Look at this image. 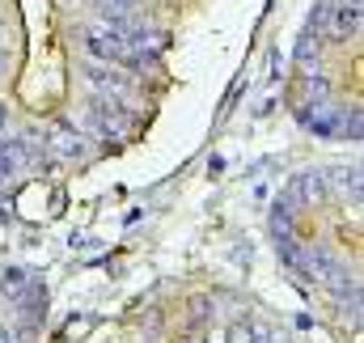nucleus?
<instances>
[{
    "mask_svg": "<svg viewBox=\"0 0 364 343\" xmlns=\"http://www.w3.org/2000/svg\"><path fill=\"white\" fill-rule=\"evenodd\" d=\"M85 51H90L97 64H123V68H136L149 60V34L136 30V34H119L110 26H90L85 30Z\"/></svg>",
    "mask_w": 364,
    "mask_h": 343,
    "instance_id": "obj_1",
    "label": "nucleus"
},
{
    "mask_svg": "<svg viewBox=\"0 0 364 343\" xmlns=\"http://www.w3.org/2000/svg\"><path fill=\"white\" fill-rule=\"evenodd\" d=\"M90 123H93V132H97L102 140H123V136L132 132V110H127V102H114V97H93Z\"/></svg>",
    "mask_w": 364,
    "mask_h": 343,
    "instance_id": "obj_2",
    "label": "nucleus"
},
{
    "mask_svg": "<svg viewBox=\"0 0 364 343\" xmlns=\"http://www.w3.org/2000/svg\"><path fill=\"white\" fill-rule=\"evenodd\" d=\"M85 81H90L102 97H114V102H127L132 89H136L127 73H114L110 64H85Z\"/></svg>",
    "mask_w": 364,
    "mask_h": 343,
    "instance_id": "obj_3",
    "label": "nucleus"
},
{
    "mask_svg": "<svg viewBox=\"0 0 364 343\" xmlns=\"http://www.w3.org/2000/svg\"><path fill=\"white\" fill-rule=\"evenodd\" d=\"M55 157H81L85 153V136L77 132V127H68V123H60V127H51V140H43Z\"/></svg>",
    "mask_w": 364,
    "mask_h": 343,
    "instance_id": "obj_4",
    "label": "nucleus"
}]
</instances>
